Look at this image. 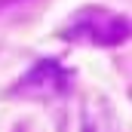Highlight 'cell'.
<instances>
[{
    "label": "cell",
    "mask_w": 132,
    "mask_h": 132,
    "mask_svg": "<svg viewBox=\"0 0 132 132\" xmlns=\"http://www.w3.org/2000/svg\"><path fill=\"white\" fill-rule=\"evenodd\" d=\"M77 34L83 40H92V43H120V40L129 37V25L120 15H114V12L89 9V12H83L77 19Z\"/></svg>",
    "instance_id": "cell-1"
}]
</instances>
